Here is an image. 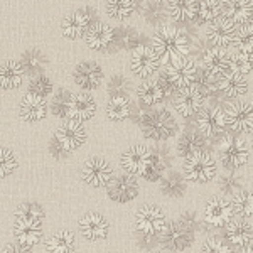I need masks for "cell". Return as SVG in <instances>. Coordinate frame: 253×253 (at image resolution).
Instances as JSON below:
<instances>
[{"label": "cell", "instance_id": "obj_43", "mask_svg": "<svg viewBox=\"0 0 253 253\" xmlns=\"http://www.w3.org/2000/svg\"><path fill=\"white\" fill-rule=\"evenodd\" d=\"M15 169H17V159L14 152L5 147H0V179L10 175Z\"/></svg>", "mask_w": 253, "mask_h": 253}, {"label": "cell", "instance_id": "obj_6", "mask_svg": "<svg viewBox=\"0 0 253 253\" xmlns=\"http://www.w3.org/2000/svg\"><path fill=\"white\" fill-rule=\"evenodd\" d=\"M226 126L236 133H253V107L252 103L236 101L224 112Z\"/></svg>", "mask_w": 253, "mask_h": 253}, {"label": "cell", "instance_id": "obj_56", "mask_svg": "<svg viewBox=\"0 0 253 253\" xmlns=\"http://www.w3.org/2000/svg\"><path fill=\"white\" fill-rule=\"evenodd\" d=\"M154 2H162V0H154Z\"/></svg>", "mask_w": 253, "mask_h": 253}, {"label": "cell", "instance_id": "obj_22", "mask_svg": "<svg viewBox=\"0 0 253 253\" xmlns=\"http://www.w3.org/2000/svg\"><path fill=\"white\" fill-rule=\"evenodd\" d=\"M110 224L107 219L98 213H88L80 219V231L88 240H103L108 236Z\"/></svg>", "mask_w": 253, "mask_h": 253}, {"label": "cell", "instance_id": "obj_49", "mask_svg": "<svg viewBox=\"0 0 253 253\" xmlns=\"http://www.w3.org/2000/svg\"><path fill=\"white\" fill-rule=\"evenodd\" d=\"M182 224L184 228H187V230L193 233V231H196V230H205V223L201 221V219L198 218L194 213H186L184 216L181 218V221H179Z\"/></svg>", "mask_w": 253, "mask_h": 253}, {"label": "cell", "instance_id": "obj_37", "mask_svg": "<svg viewBox=\"0 0 253 253\" xmlns=\"http://www.w3.org/2000/svg\"><path fill=\"white\" fill-rule=\"evenodd\" d=\"M135 0H107V12L117 20H124L133 14Z\"/></svg>", "mask_w": 253, "mask_h": 253}, {"label": "cell", "instance_id": "obj_36", "mask_svg": "<svg viewBox=\"0 0 253 253\" xmlns=\"http://www.w3.org/2000/svg\"><path fill=\"white\" fill-rule=\"evenodd\" d=\"M223 14V3L219 0H203L199 3V9H198V15L196 19L199 22H214L221 17Z\"/></svg>", "mask_w": 253, "mask_h": 253}, {"label": "cell", "instance_id": "obj_4", "mask_svg": "<svg viewBox=\"0 0 253 253\" xmlns=\"http://www.w3.org/2000/svg\"><path fill=\"white\" fill-rule=\"evenodd\" d=\"M184 179L191 182H208L216 175V161L210 152H199L187 157L182 167Z\"/></svg>", "mask_w": 253, "mask_h": 253}, {"label": "cell", "instance_id": "obj_34", "mask_svg": "<svg viewBox=\"0 0 253 253\" xmlns=\"http://www.w3.org/2000/svg\"><path fill=\"white\" fill-rule=\"evenodd\" d=\"M130 101L125 95H113L107 105V113L113 122H122L130 115Z\"/></svg>", "mask_w": 253, "mask_h": 253}, {"label": "cell", "instance_id": "obj_28", "mask_svg": "<svg viewBox=\"0 0 253 253\" xmlns=\"http://www.w3.org/2000/svg\"><path fill=\"white\" fill-rule=\"evenodd\" d=\"M218 89L226 98H240L248 91L247 78H245V75H240L236 71H230L218 83Z\"/></svg>", "mask_w": 253, "mask_h": 253}, {"label": "cell", "instance_id": "obj_12", "mask_svg": "<svg viewBox=\"0 0 253 253\" xmlns=\"http://www.w3.org/2000/svg\"><path fill=\"white\" fill-rule=\"evenodd\" d=\"M107 193L110 196V199H113L115 203L132 201L138 194V182L135 175L122 174L110 179V182L107 184Z\"/></svg>", "mask_w": 253, "mask_h": 253}, {"label": "cell", "instance_id": "obj_23", "mask_svg": "<svg viewBox=\"0 0 253 253\" xmlns=\"http://www.w3.org/2000/svg\"><path fill=\"white\" fill-rule=\"evenodd\" d=\"M224 236L231 245L235 247H250V243L253 242V228L252 224L247 221V219H231L230 223L226 224V231H224Z\"/></svg>", "mask_w": 253, "mask_h": 253}, {"label": "cell", "instance_id": "obj_51", "mask_svg": "<svg viewBox=\"0 0 253 253\" xmlns=\"http://www.w3.org/2000/svg\"><path fill=\"white\" fill-rule=\"evenodd\" d=\"M145 15H147V20H156V19H162V12H161V7L159 3H152L145 9Z\"/></svg>", "mask_w": 253, "mask_h": 253}, {"label": "cell", "instance_id": "obj_58", "mask_svg": "<svg viewBox=\"0 0 253 253\" xmlns=\"http://www.w3.org/2000/svg\"><path fill=\"white\" fill-rule=\"evenodd\" d=\"M252 107H253V101H252Z\"/></svg>", "mask_w": 253, "mask_h": 253}, {"label": "cell", "instance_id": "obj_17", "mask_svg": "<svg viewBox=\"0 0 253 253\" xmlns=\"http://www.w3.org/2000/svg\"><path fill=\"white\" fill-rule=\"evenodd\" d=\"M203 63H205L208 75H211L216 80L223 78L231 71V56L219 47H211L210 51H206L203 56Z\"/></svg>", "mask_w": 253, "mask_h": 253}, {"label": "cell", "instance_id": "obj_29", "mask_svg": "<svg viewBox=\"0 0 253 253\" xmlns=\"http://www.w3.org/2000/svg\"><path fill=\"white\" fill-rule=\"evenodd\" d=\"M199 9L198 0H169V15L172 20L177 22H186V20L196 19Z\"/></svg>", "mask_w": 253, "mask_h": 253}, {"label": "cell", "instance_id": "obj_3", "mask_svg": "<svg viewBox=\"0 0 253 253\" xmlns=\"http://www.w3.org/2000/svg\"><path fill=\"white\" fill-rule=\"evenodd\" d=\"M219 157H221L224 167L228 170H236L248 162L250 150L247 142L242 137L236 135H224L219 142Z\"/></svg>", "mask_w": 253, "mask_h": 253}, {"label": "cell", "instance_id": "obj_54", "mask_svg": "<svg viewBox=\"0 0 253 253\" xmlns=\"http://www.w3.org/2000/svg\"><path fill=\"white\" fill-rule=\"evenodd\" d=\"M0 253H9V250H7V248H3V250H0Z\"/></svg>", "mask_w": 253, "mask_h": 253}, {"label": "cell", "instance_id": "obj_2", "mask_svg": "<svg viewBox=\"0 0 253 253\" xmlns=\"http://www.w3.org/2000/svg\"><path fill=\"white\" fill-rule=\"evenodd\" d=\"M142 128H144V135L152 140H167L172 137L177 130L174 117L170 115L167 110H157V112H150L142 118Z\"/></svg>", "mask_w": 253, "mask_h": 253}, {"label": "cell", "instance_id": "obj_50", "mask_svg": "<svg viewBox=\"0 0 253 253\" xmlns=\"http://www.w3.org/2000/svg\"><path fill=\"white\" fill-rule=\"evenodd\" d=\"M69 100L71 98L66 96L64 93L54 96V103H52V110H54L58 115H68V107H69Z\"/></svg>", "mask_w": 253, "mask_h": 253}, {"label": "cell", "instance_id": "obj_14", "mask_svg": "<svg viewBox=\"0 0 253 253\" xmlns=\"http://www.w3.org/2000/svg\"><path fill=\"white\" fill-rule=\"evenodd\" d=\"M203 105H205V98L196 89L194 84H191V86H187V88H182L174 100V107L177 110V113L186 118L198 115L203 110Z\"/></svg>", "mask_w": 253, "mask_h": 253}, {"label": "cell", "instance_id": "obj_39", "mask_svg": "<svg viewBox=\"0 0 253 253\" xmlns=\"http://www.w3.org/2000/svg\"><path fill=\"white\" fill-rule=\"evenodd\" d=\"M219 189L226 196H235L242 191V177L235 170H228L219 175Z\"/></svg>", "mask_w": 253, "mask_h": 253}, {"label": "cell", "instance_id": "obj_46", "mask_svg": "<svg viewBox=\"0 0 253 253\" xmlns=\"http://www.w3.org/2000/svg\"><path fill=\"white\" fill-rule=\"evenodd\" d=\"M113 41H117L118 44H122L125 47H135L133 44L137 41V31L130 29V27H122V31L118 34L113 32Z\"/></svg>", "mask_w": 253, "mask_h": 253}, {"label": "cell", "instance_id": "obj_57", "mask_svg": "<svg viewBox=\"0 0 253 253\" xmlns=\"http://www.w3.org/2000/svg\"><path fill=\"white\" fill-rule=\"evenodd\" d=\"M252 147H253V138H252Z\"/></svg>", "mask_w": 253, "mask_h": 253}, {"label": "cell", "instance_id": "obj_33", "mask_svg": "<svg viewBox=\"0 0 253 253\" xmlns=\"http://www.w3.org/2000/svg\"><path fill=\"white\" fill-rule=\"evenodd\" d=\"M75 248V235L68 230H61L51 235L46 242L47 253H71Z\"/></svg>", "mask_w": 253, "mask_h": 253}, {"label": "cell", "instance_id": "obj_55", "mask_svg": "<svg viewBox=\"0 0 253 253\" xmlns=\"http://www.w3.org/2000/svg\"><path fill=\"white\" fill-rule=\"evenodd\" d=\"M150 253H162V252H150Z\"/></svg>", "mask_w": 253, "mask_h": 253}, {"label": "cell", "instance_id": "obj_25", "mask_svg": "<svg viewBox=\"0 0 253 253\" xmlns=\"http://www.w3.org/2000/svg\"><path fill=\"white\" fill-rule=\"evenodd\" d=\"M47 113V103L42 96L26 95L20 101V117L26 122H41Z\"/></svg>", "mask_w": 253, "mask_h": 253}, {"label": "cell", "instance_id": "obj_32", "mask_svg": "<svg viewBox=\"0 0 253 253\" xmlns=\"http://www.w3.org/2000/svg\"><path fill=\"white\" fill-rule=\"evenodd\" d=\"M138 100L144 105H159L166 98L164 86H162L161 80H145L144 83L138 86Z\"/></svg>", "mask_w": 253, "mask_h": 253}, {"label": "cell", "instance_id": "obj_24", "mask_svg": "<svg viewBox=\"0 0 253 253\" xmlns=\"http://www.w3.org/2000/svg\"><path fill=\"white\" fill-rule=\"evenodd\" d=\"M73 78H75V83L83 89H95L96 86H100L103 73H101V68L96 63L88 61V63H81L75 69Z\"/></svg>", "mask_w": 253, "mask_h": 253}, {"label": "cell", "instance_id": "obj_41", "mask_svg": "<svg viewBox=\"0 0 253 253\" xmlns=\"http://www.w3.org/2000/svg\"><path fill=\"white\" fill-rule=\"evenodd\" d=\"M44 216L42 208L36 203H22L17 211H15V219H32V221H41Z\"/></svg>", "mask_w": 253, "mask_h": 253}, {"label": "cell", "instance_id": "obj_52", "mask_svg": "<svg viewBox=\"0 0 253 253\" xmlns=\"http://www.w3.org/2000/svg\"><path fill=\"white\" fill-rule=\"evenodd\" d=\"M7 250H9V253H31L29 248L27 247H22V245H14V247H7Z\"/></svg>", "mask_w": 253, "mask_h": 253}, {"label": "cell", "instance_id": "obj_53", "mask_svg": "<svg viewBox=\"0 0 253 253\" xmlns=\"http://www.w3.org/2000/svg\"><path fill=\"white\" fill-rule=\"evenodd\" d=\"M236 253H253V247H243V248H240Z\"/></svg>", "mask_w": 253, "mask_h": 253}, {"label": "cell", "instance_id": "obj_26", "mask_svg": "<svg viewBox=\"0 0 253 253\" xmlns=\"http://www.w3.org/2000/svg\"><path fill=\"white\" fill-rule=\"evenodd\" d=\"M226 19L233 24H248L253 17V0H226L223 3Z\"/></svg>", "mask_w": 253, "mask_h": 253}, {"label": "cell", "instance_id": "obj_7", "mask_svg": "<svg viewBox=\"0 0 253 253\" xmlns=\"http://www.w3.org/2000/svg\"><path fill=\"white\" fill-rule=\"evenodd\" d=\"M196 76H198L196 63L193 59L182 58L172 64H169L164 78L172 84L174 89L175 88L182 89V88H187V86H191V84H194Z\"/></svg>", "mask_w": 253, "mask_h": 253}, {"label": "cell", "instance_id": "obj_44", "mask_svg": "<svg viewBox=\"0 0 253 253\" xmlns=\"http://www.w3.org/2000/svg\"><path fill=\"white\" fill-rule=\"evenodd\" d=\"M24 71L27 73H38L41 71V68L44 66V58L39 51L32 49V51H27L26 54L22 56V63H20Z\"/></svg>", "mask_w": 253, "mask_h": 253}, {"label": "cell", "instance_id": "obj_8", "mask_svg": "<svg viewBox=\"0 0 253 253\" xmlns=\"http://www.w3.org/2000/svg\"><path fill=\"white\" fill-rule=\"evenodd\" d=\"M198 128L205 138H218L224 135L226 128V118L224 112L219 108H205L198 113Z\"/></svg>", "mask_w": 253, "mask_h": 253}, {"label": "cell", "instance_id": "obj_19", "mask_svg": "<svg viewBox=\"0 0 253 253\" xmlns=\"http://www.w3.org/2000/svg\"><path fill=\"white\" fill-rule=\"evenodd\" d=\"M96 112V101L89 93H78L69 100V107H68V117L71 120L81 122L89 120Z\"/></svg>", "mask_w": 253, "mask_h": 253}, {"label": "cell", "instance_id": "obj_5", "mask_svg": "<svg viewBox=\"0 0 253 253\" xmlns=\"http://www.w3.org/2000/svg\"><path fill=\"white\" fill-rule=\"evenodd\" d=\"M159 61L157 54L154 52L152 47L149 46H135L132 49V58H130V69L133 75H137L138 78L149 80L150 76L159 69Z\"/></svg>", "mask_w": 253, "mask_h": 253}, {"label": "cell", "instance_id": "obj_30", "mask_svg": "<svg viewBox=\"0 0 253 253\" xmlns=\"http://www.w3.org/2000/svg\"><path fill=\"white\" fill-rule=\"evenodd\" d=\"M24 80V69L17 61H5L0 64V88L12 89L20 86Z\"/></svg>", "mask_w": 253, "mask_h": 253}, {"label": "cell", "instance_id": "obj_38", "mask_svg": "<svg viewBox=\"0 0 253 253\" xmlns=\"http://www.w3.org/2000/svg\"><path fill=\"white\" fill-rule=\"evenodd\" d=\"M233 46L238 52H253V26L245 24L235 31Z\"/></svg>", "mask_w": 253, "mask_h": 253}, {"label": "cell", "instance_id": "obj_40", "mask_svg": "<svg viewBox=\"0 0 253 253\" xmlns=\"http://www.w3.org/2000/svg\"><path fill=\"white\" fill-rule=\"evenodd\" d=\"M186 191V179L181 174H169L162 182V193L167 196H182Z\"/></svg>", "mask_w": 253, "mask_h": 253}, {"label": "cell", "instance_id": "obj_18", "mask_svg": "<svg viewBox=\"0 0 253 253\" xmlns=\"http://www.w3.org/2000/svg\"><path fill=\"white\" fill-rule=\"evenodd\" d=\"M235 24L231 22L230 19L223 17L218 19L214 22H211L206 29V38L213 44L214 47L224 49L230 44H233V38H235Z\"/></svg>", "mask_w": 253, "mask_h": 253}, {"label": "cell", "instance_id": "obj_45", "mask_svg": "<svg viewBox=\"0 0 253 253\" xmlns=\"http://www.w3.org/2000/svg\"><path fill=\"white\" fill-rule=\"evenodd\" d=\"M52 91V83L51 80L46 78V76H36L34 80L31 81V93L38 96H46Z\"/></svg>", "mask_w": 253, "mask_h": 253}, {"label": "cell", "instance_id": "obj_1", "mask_svg": "<svg viewBox=\"0 0 253 253\" xmlns=\"http://www.w3.org/2000/svg\"><path fill=\"white\" fill-rule=\"evenodd\" d=\"M152 49L162 64H172L187 56L191 49V39L177 27L164 26L154 36Z\"/></svg>", "mask_w": 253, "mask_h": 253}, {"label": "cell", "instance_id": "obj_10", "mask_svg": "<svg viewBox=\"0 0 253 253\" xmlns=\"http://www.w3.org/2000/svg\"><path fill=\"white\" fill-rule=\"evenodd\" d=\"M166 226V214L157 206H144L135 214V228L145 236L161 233Z\"/></svg>", "mask_w": 253, "mask_h": 253}, {"label": "cell", "instance_id": "obj_31", "mask_svg": "<svg viewBox=\"0 0 253 253\" xmlns=\"http://www.w3.org/2000/svg\"><path fill=\"white\" fill-rule=\"evenodd\" d=\"M206 138L198 132H186L177 142V154L181 157H191L194 154L205 152Z\"/></svg>", "mask_w": 253, "mask_h": 253}, {"label": "cell", "instance_id": "obj_35", "mask_svg": "<svg viewBox=\"0 0 253 253\" xmlns=\"http://www.w3.org/2000/svg\"><path fill=\"white\" fill-rule=\"evenodd\" d=\"M233 213L238 214L240 218H250L253 216V191H240L233 196L231 201Z\"/></svg>", "mask_w": 253, "mask_h": 253}, {"label": "cell", "instance_id": "obj_27", "mask_svg": "<svg viewBox=\"0 0 253 253\" xmlns=\"http://www.w3.org/2000/svg\"><path fill=\"white\" fill-rule=\"evenodd\" d=\"M113 32L115 29L112 26L105 22H98L86 31L84 39L91 49H107L113 42Z\"/></svg>", "mask_w": 253, "mask_h": 253}, {"label": "cell", "instance_id": "obj_47", "mask_svg": "<svg viewBox=\"0 0 253 253\" xmlns=\"http://www.w3.org/2000/svg\"><path fill=\"white\" fill-rule=\"evenodd\" d=\"M201 253H233V252H231L230 247H228L224 242H221V240L210 238V240H206L205 245H203Z\"/></svg>", "mask_w": 253, "mask_h": 253}, {"label": "cell", "instance_id": "obj_48", "mask_svg": "<svg viewBox=\"0 0 253 253\" xmlns=\"http://www.w3.org/2000/svg\"><path fill=\"white\" fill-rule=\"evenodd\" d=\"M164 167H166L164 161H162L161 157L154 154L152 162H150V166H149V169H147V172H145L144 177L150 179V181H156V179L161 177L162 172H164Z\"/></svg>", "mask_w": 253, "mask_h": 253}, {"label": "cell", "instance_id": "obj_20", "mask_svg": "<svg viewBox=\"0 0 253 253\" xmlns=\"http://www.w3.org/2000/svg\"><path fill=\"white\" fill-rule=\"evenodd\" d=\"M14 236L19 245L22 247H34L42 238V228L41 221H32V219H15L14 224Z\"/></svg>", "mask_w": 253, "mask_h": 253}, {"label": "cell", "instance_id": "obj_16", "mask_svg": "<svg viewBox=\"0 0 253 253\" xmlns=\"http://www.w3.org/2000/svg\"><path fill=\"white\" fill-rule=\"evenodd\" d=\"M112 166L108 164L107 161L103 159H89V161L84 162L83 169H81V175L83 179L88 182L89 186H95V187H101V186H107L112 179Z\"/></svg>", "mask_w": 253, "mask_h": 253}, {"label": "cell", "instance_id": "obj_9", "mask_svg": "<svg viewBox=\"0 0 253 253\" xmlns=\"http://www.w3.org/2000/svg\"><path fill=\"white\" fill-rule=\"evenodd\" d=\"M56 142L63 150L71 152V150L80 149L86 142V128L81 122L68 120L58 128L56 132Z\"/></svg>", "mask_w": 253, "mask_h": 253}, {"label": "cell", "instance_id": "obj_15", "mask_svg": "<svg viewBox=\"0 0 253 253\" xmlns=\"http://www.w3.org/2000/svg\"><path fill=\"white\" fill-rule=\"evenodd\" d=\"M233 208L231 203L224 198H213L208 201L205 210V223L213 228L226 226L233 218Z\"/></svg>", "mask_w": 253, "mask_h": 253}, {"label": "cell", "instance_id": "obj_11", "mask_svg": "<svg viewBox=\"0 0 253 253\" xmlns=\"http://www.w3.org/2000/svg\"><path fill=\"white\" fill-rule=\"evenodd\" d=\"M154 154L149 149L142 145L130 147L122 156V167L125 169L126 174L130 175H145L149 169L150 162H152Z\"/></svg>", "mask_w": 253, "mask_h": 253}, {"label": "cell", "instance_id": "obj_21", "mask_svg": "<svg viewBox=\"0 0 253 253\" xmlns=\"http://www.w3.org/2000/svg\"><path fill=\"white\" fill-rule=\"evenodd\" d=\"M91 27V12L89 10H75L63 20V34L68 39H78L86 34Z\"/></svg>", "mask_w": 253, "mask_h": 253}, {"label": "cell", "instance_id": "obj_42", "mask_svg": "<svg viewBox=\"0 0 253 253\" xmlns=\"http://www.w3.org/2000/svg\"><path fill=\"white\" fill-rule=\"evenodd\" d=\"M231 71L247 75L253 71V52H238L231 56Z\"/></svg>", "mask_w": 253, "mask_h": 253}, {"label": "cell", "instance_id": "obj_13", "mask_svg": "<svg viewBox=\"0 0 253 253\" xmlns=\"http://www.w3.org/2000/svg\"><path fill=\"white\" fill-rule=\"evenodd\" d=\"M161 243L170 252H182L193 243V233L181 223H169L161 231Z\"/></svg>", "mask_w": 253, "mask_h": 253}]
</instances>
